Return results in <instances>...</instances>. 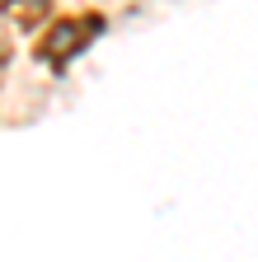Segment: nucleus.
Wrapping results in <instances>:
<instances>
[{
  "label": "nucleus",
  "mask_w": 258,
  "mask_h": 262,
  "mask_svg": "<svg viewBox=\"0 0 258 262\" xmlns=\"http://www.w3.org/2000/svg\"><path fill=\"white\" fill-rule=\"evenodd\" d=\"M108 33V14L104 10H71V14H52L38 33H33V61L43 66V71L61 75V71H71V66L94 47Z\"/></svg>",
  "instance_id": "obj_1"
},
{
  "label": "nucleus",
  "mask_w": 258,
  "mask_h": 262,
  "mask_svg": "<svg viewBox=\"0 0 258 262\" xmlns=\"http://www.w3.org/2000/svg\"><path fill=\"white\" fill-rule=\"evenodd\" d=\"M0 14H5V24L19 28V33H38L56 14V0H0Z\"/></svg>",
  "instance_id": "obj_2"
}]
</instances>
